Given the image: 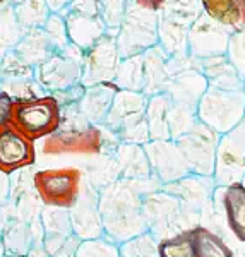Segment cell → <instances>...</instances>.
<instances>
[{
	"mask_svg": "<svg viewBox=\"0 0 245 257\" xmlns=\"http://www.w3.org/2000/svg\"><path fill=\"white\" fill-rule=\"evenodd\" d=\"M156 189H161V184L155 177L141 180L117 178L99 189L98 202L105 237L120 245L148 231L143 218V197Z\"/></svg>",
	"mask_w": 245,
	"mask_h": 257,
	"instance_id": "obj_1",
	"label": "cell"
},
{
	"mask_svg": "<svg viewBox=\"0 0 245 257\" xmlns=\"http://www.w3.org/2000/svg\"><path fill=\"white\" fill-rule=\"evenodd\" d=\"M122 143L115 132L105 125H88L81 128H59L41 139L40 151L43 156H99L115 155Z\"/></svg>",
	"mask_w": 245,
	"mask_h": 257,
	"instance_id": "obj_2",
	"label": "cell"
},
{
	"mask_svg": "<svg viewBox=\"0 0 245 257\" xmlns=\"http://www.w3.org/2000/svg\"><path fill=\"white\" fill-rule=\"evenodd\" d=\"M148 96L143 91L120 89L103 125L118 136L122 143L144 146L151 141L146 120Z\"/></svg>",
	"mask_w": 245,
	"mask_h": 257,
	"instance_id": "obj_3",
	"label": "cell"
},
{
	"mask_svg": "<svg viewBox=\"0 0 245 257\" xmlns=\"http://www.w3.org/2000/svg\"><path fill=\"white\" fill-rule=\"evenodd\" d=\"M11 123L36 143L59 131L62 123V108L53 94L14 99Z\"/></svg>",
	"mask_w": 245,
	"mask_h": 257,
	"instance_id": "obj_4",
	"label": "cell"
},
{
	"mask_svg": "<svg viewBox=\"0 0 245 257\" xmlns=\"http://www.w3.org/2000/svg\"><path fill=\"white\" fill-rule=\"evenodd\" d=\"M33 187L43 206L70 209L84 187V172L77 167L36 170L33 172Z\"/></svg>",
	"mask_w": 245,
	"mask_h": 257,
	"instance_id": "obj_5",
	"label": "cell"
},
{
	"mask_svg": "<svg viewBox=\"0 0 245 257\" xmlns=\"http://www.w3.org/2000/svg\"><path fill=\"white\" fill-rule=\"evenodd\" d=\"M197 120L218 134H225L245 120V94L240 89L207 86L196 108Z\"/></svg>",
	"mask_w": 245,
	"mask_h": 257,
	"instance_id": "obj_6",
	"label": "cell"
},
{
	"mask_svg": "<svg viewBox=\"0 0 245 257\" xmlns=\"http://www.w3.org/2000/svg\"><path fill=\"white\" fill-rule=\"evenodd\" d=\"M158 12L141 7L136 0H127L126 14L118 28L117 43L122 59L139 55L158 45Z\"/></svg>",
	"mask_w": 245,
	"mask_h": 257,
	"instance_id": "obj_7",
	"label": "cell"
},
{
	"mask_svg": "<svg viewBox=\"0 0 245 257\" xmlns=\"http://www.w3.org/2000/svg\"><path fill=\"white\" fill-rule=\"evenodd\" d=\"M161 189L178 199L182 211V225L187 231L202 225V216L213 201L216 182L213 177L189 173L175 182L163 184Z\"/></svg>",
	"mask_w": 245,
	"mask_h": 257,
	"instance_id": "obj_8",
	"label": "cell"
},
{
	"mask_svg": "<svg viewBox=\"0 0 245 257\" xmlns=\"http://www.w3.org/2000/svg\"><path fill=\"white\" fill-rule=\"evenodd\" d=\"M84 50L69 43L65 48L53 53L48 60L35 67V79L47 94L67 89L82 81Z\"/></svg>",
	"mask_w": 245,
	"mask_h": 257,
	"instance_id": "obj_9",
	"label": "cell"
},
{
	"mask_svg": "<svg viewBox=\"0 0 245 257\" xmlns=\"http://www.w3.org/2000/svg\"><path fill=\"white\" fill-rule=\"evenodd\" d=\"M143 218L148 231L158 242L185 231L182 225L180 202L175 196L163 189L144 194Z\"/></svg>",
	"mask_w": 245,
	"mask_h": 257,
	"instance_id": "obj_10",
	"label": "cell"
},
{
	"mask_svg": "<svg viewBox=\"0 0 245 257\" xmlns=\"http://www.w3.org/2000/svg\"><path fill=\"white\" fill-rule=\"evenodd\" d=\"M245 177V120L219 136L213 178L216 185L243 182Z\"/></svg>",
	"mask_w": 245,
	"mask_h": 257,
	"instance_id": "obj_11",
	"label": "cell"
},
{
	"mask_svg": "<svg viewBox=\"0 0 245 257\" xmlns=\"http://www.w3.org/2000/svg\"><path fill=\"white\" fill-rule=\"evenodd\" d=\"M219 136L221 134L197 120L192 128L175 139L182 155L189 163L190 172L197 175L213 177Z\"/></svg>",
	"mask_w": 245,
	"mask_h": 257,
	"instance_id": "obj_12",
	"label": "cell"
},
{
	"mask_svg": "<svg viewBox=\"0 0 245 257\" xmlns=\"http://www.w3.org/2000/svg\"><path fill=\"white\" fill-rule=\"evenodd\" d=\"M118 30L108 28L105 35L91 48L84 52V65H82V82L93 86L98 82L115 81L122 62L120 48L117 43Z\"/></svg>",
	"mask_w": 245,
	"mask_h": 257,
	"instance_id": "obj_13",
	"label": "cell"
},
{
	"mask_svg": "<svg viewBox=\"0 0 245 257\" xmlns=\"http://www.w3.org/2000/svg\"><path fill=\"white\" fill-rule=\"evenodd\" d=\"M144 151H146L149 165H151L153 177L158 178L161 185L175 182L178 178L192 173L180 148H178L177 141H149V143L144 144Z\"/></svg>",
	"mask_w": 245,
	"mask_h": 257,
	"instance_id": "obj_14",
	"label": "cell"
},
{
	"mask_svg": "<svg viewBox=\"0 0 245 257\" xmlns=\"http://www.w3.org/2000/svg\"><path fill=\"white\" fill-rule=\"evenodd\" d=\"M36 163L35 141L19 132L12 123L0 127V172L12 173Z\"/></svg>",
	"mask_w": 245,
	"mask_h": 257,
	"instance_id": "obj_15",
	"label": "cell"
},
{
	"mask_svg": "<svg viewBox=\"0 0 245 257\" xmlns=\"http://www.w3.org/2000/svg\"><path fill=\"white\" fill-rule=\"evenodd\" d=\"M99 190L93 185H84L77 202L69 209L74 235L81 240L105 237L101 214H99Z\"/></svg>",
	"mask_w": 245,
	"mask_h": 257,
	"instance_id": "obj_16",
	"label": "cell"
},
{
	"mask_svg": "<svg viewBox=\"0 0 245 257\" xmlns=\"http://www.w3.org/2000/svg\"><path fill=\"white\" fill-rule=\"evenodd\" d=\"M219 26L207 16L197 18L189 28V52L199 59L221 55L226 50L228 36Z\"/></svg>",
	"mask_w": 245,
	"mask_h": 257,
	"instance_id": "obj_17",
	"label": "cell"
},
{
	"mask_svg": "<svg viewBox=\"0 0 245 257\" xmlns=\"http://www.w3.org/2000/svg\"><path fill=\"white\" fill-rule=\"evenodd\" d=\"M40 221L43 226V247L52 257L74 235L69 209L43 206Z\"/></svg>",
	"mask_w": 245,
	"mask_h": 257,
	"instance_id": "obj_18",
	"label": "cell"
},
{
	"mask_svg": "<svg viewBox=\"0 0 245 257\" xmlns=\"http://www.w3.org/2000/svg\"><path fill=\"white\" fill-rule=\"evenodd\" d=\"M120 91V86L115 81L98 82V84L88 86L82 99L79 101L84 117L93 125H101L105 122L108 111H110L113 99Z\"/></svg>",
	"mask_w": 245,
	"mask_h": 257,
	"instance_id": "obj_19",
	"label": "cell"
},
{
	"mask_svg": "<svg viewBox=\"0 0 245 257\" xmlns=\"http://www.w3.org/2000/svg\"><path fill=\"white\" fill-rule=\"evenodd\" d=\"M207 86L209 84H207L206 76H201L196 70H185V72L170 76L165 93H168L177 105L197 108L199 99L202 98Z\"/></svg>",
	"mask_w": 245,
	"mask_h": 257,
	"instance_id": "obj_20",
	"label": "cell"
},
{
	"mask_svg": "<svg viewBox=\"0 0 245 257\" xmlns=\"http://www.w3.org/2000/svg\"><path fill=\"white\" fill-rule=\"evenodd\" d=\"M218 190L228 228L236 240L245 243V184L236 182L226 187L218 185Z\"/></svg>",
	"mask_w": 245,
	"mask_h": 257,
	"instance_id": "obj_21",
	"label": "cell"
},
{
	"mask_svg": "<svg viewBox=\"0 0 245 257\" xmlns=\"http://www.w3.org/2000/svg\"><path fill=\"white\" fill-rule=\"evenodd\" d=\"M12 50H14L26 64H30L31 67H36V65L43 64L45 60H48L50 57L53 55V53L59 52L41 26L31 28V30L21 33L19 40L16 41Z\"/></svg>",
	"mask_w": 245,
	"mask_h": 257,
	"instance_id": "obj_22",
	"label": "cell"
},
{
	"mask_svg": "<svg viewBox=\"0 0 245 257\" xmlns=\"http://www.w3.org/2000/svg\"><path fill=\"white\" fill-rule=\"evenodd\" d=\"M67 21L69 40L86 52L106 33L108 26L101 16H86L79 12H62Z\"/></svg>",
	"mask_w": 245,
	"mask_h": 257,
	"instance_id": "obj_23",
	"label": "cell"
},
{
	"mask_svg": "<svg viewBox=\"0 0 245 257\" xmlns=\"http://www.w3.org/2000/svg\"><path fill=\"white\" fill-rule=\"evenodd\" d=\"M170 57L165 53V50L156 45L144 52V89L143 93L146 96H153L158 93H165L167 84L170 81Z\"/></svg>",
	"mask_w": 245,
	"mask_h": 257,
	"instance_id": "obj_24",
	"label": "cell"
},
{
	"mask_svg": "<svg viewBox=\"0 0 245 257\" xmlns=\"http://www.w3.org/2000/svg\"><path fill=\"white\" fill-rule=\"evenodd\" d=\"M2 238L4 243H6L7 254L26 257L33 243L36 240H43V226H41L40 219L35 223H28L23 221V219L12 218L6 231H4Z\"/></svg>",
	"mask_w": 245,
	"mask_h": 257,
	"instance_id": "obj_25",
	"label": "cell"
},
{
	"mask_svg": "<svg viewBox=\"0 0 245 257\" xmlns=\"http://www.w3.org/2000/svg\"><path fill=\"white\" fill-rule=\"evenodd\" d=\"M115 161H117L120 178H151V165H149L148 155L144 151V146L132 143H120L115 151Z\"/></svg>",
	"mask_w": 245,
	"mask_h": 257,
	"instance_id": "obj_26",
	"label": "cell"
},
{
	"mask_svg": "<svg viewBox=\"0 0 245 257\" xmlns=\"http://www.w3.org/2000/svg\"><path fill=\"white\" fill-rule=\"evenodd\" d=\"M172 106H173V99L170 98L168 93H158L148 98L146 120H148L151 141L172 139L170 138V127H168V115Z\"/></svg>",
	"mask_w": 245,
	"mask_h": 257,
	"instance_id": "obj_27",
	"label": "cell"
},
{
	"mask_svg": "<svg viewBox=\"0 0 245 257\" xmlns=\"http://www.w3.org/2000/svg\"><path fill=\"white\" fill-rule=\"evenodd\" d=\"M158 45L165 50V53L170 59H178V55L189 50L187 26L167 18H160V23H158Z\"/></svg>",
	"mask_w": 245,
	"mask_h": 257,
	"instance_id": "obj_28",
	"label": "cell"
},
{
	"mask_svg": "<svg viewBox=\"0 0 245 257\" xmlns=\"http://www.w3.org/2000/svg\"><path fill=\"white\" fill-rule=\"evenodd\" d=\"M196 248V257H235L233 250L225 243V240L204 225L190 230Z\"/></svg>",
	"mask_w": 245,
	"mask_h": 257,
	"instance_id": "obj_29",
	"label": "cell"
},
{
	"mask_svg": "<svg viewBox=\"0 0 245 257\" xmlns=\"http://www.w3.org/2000/svg\"><path fill=\"white\" fill-rule=\"evenodd\" d=\"M50 7L47 0H23L18 6H14L16 21H18L21 31L40 28L50 16Z\"/></svg>",
	"mask_w": 245,
	"mask_h": 257,
	"instance_id": "obj_30",
	"label": "cell"
},
{
	"mask_svg": "<svg viewBox=\"0 0 245 257\" xmlns=\"http://www.w3.org/2000/svg\"><path fill=\"white\" fill-rule=\"evenodd\" d=\"M120 89L143 91L144 89V53L122 59L115 77Z\"/></svg>",
	"mask_w": 245,
	"mask_h": 257,
	"instance_id": "obj_31",
	"label": "cell"
},
{
	"mask_svg": "<svg viewBox=\"0 0 245 257\" xmlns=\"http://www.w3.org/2000/svg\"><path fill=\"white\" fill-rule=\"evenodd\" d=\"M201 4L207 18L221 26H235L242 21V12L235 0H201Z\"/></svg>",
	"mask_w": 245,
	"mask_h": 257,
	"instance_id": "obj_32",
	"label": "cell"
},
{
	"mask_svg": "<svg viewBox=\"0 0 245 257\" xmlns=\"http://www.w3.org/2000/svg\"><path fill=\"white\" fill-rule=\"evenodd\" d=\"M158 257H196L190 230L158 242Z\"/></svg>",
	"mask_w": 245,
	"mask_h": 257,
	"instance_id": "obj_33",
	"label": "cell"
},
{
	"mask_svg": "<svg viewBox=\"0 0 245 257\" xmlns=\"http://www.w3.org/2000/svg\"><path fill=\"white\" fill-rule=\"evenodd\" d=\"M35 77V67L26 64L12 48L7 50L0 64V81H18Z\"/></svg>",
	"mask_w": 245,
	"mask_h": 257,
	"instance_id": "obj_34",
	"label": "cell"
},
{
	"mask_svg": "<svg viewBox=\"0 0 245 257\" xmlns=\"http://www.w3.org/2000/svg\"><path fill=\"white\" fill-rule=\"evenodd\" d=\"M120 257H158V240L149 231L120 243Z\"/></svg>",
	"mask_w": 245,
	"mask_h": 257,
	"instance_id": "obj_35",
	"label": "cell"
},
{
	"mask_svg": "<svg viewBox=\"0 0 245 257\" xmlns=\"http://www.w3.org/2000/svg\"><path fill=\"white\" fill-rule=\"evenodd\" d=\"M161 18L189 26L196 21V0H167L160 11Z\"/></svg>",
	"mask_w": 245,
	"mask_h": 257,
	"instance_id": "obj_36",
	"label": "cell"
},
{
	"mask_svg": "<svg viewBox=\"0 0 245 257\" xmlns=\"http://www.w3.org/2000/svg\"><path fill=\"white\" fill-rule=\"evenodd\" d=\"M76 257H120V247L106 237L82 240L76 250Z\"/></svg>",
	"mask_w": 245,
	"mask_h": 257,
	"instance_id": "obj_37",
	"label": "cell"
},
{
	"mask_svg": "<svg viewBox=\"0 0 245 257\" xmlns=\"http://www.w3.org/2000/svg\"><path fill=\"white\" fill-rule=\"evenodd\" d=\"M41 28L45 30V33L48 35V38L52 40V43L55 45L57 50L65 48L70 43L67 21H65V16L62 12H50V16Z\"/></svg>",
	"mask_w": 245,
	"mask_h": 257,
	"instance_id": "obj_38",
	"label": "cell"
},
{
	"mask_svg": "<svg viewBox=\"0 0 245 257\" xmlns=\"http://www.w3.org/2000/svg\"><path fill=\"white\" fill-rule=\"evenodd\" d=\"M99 4V16L105 21L108 28L118 30L122 24L124 14H126L127 0H98Z\"/></svg>",
	"mask_w": 245,
	"mask_h": 257,
	"instance_id": "obj_39",
	"label": "cell"
},
{
	"mask_svg": "<svg viewBox=\"0 0 245 257\" xmlns=\"http://www.w3.org/2000/svg\"><path fill=\"white\" fill-rule=\"evenodd\" d=\"M86 88H88V86L81 81V82H77V84L70 86L67 89L57 91V93H53V96L57 98V101H59V105L62 108V106H67V105H72V103L81 101L86 93Z\"/></svg>",
	"mask_w": 245,
	"mask_h": 257,
	"instance_id": "obj_40",
	"label": "cell"
},
{
	"mask_svg": "<svg viewBox=\"0 0 245 257\" xmlns=\"http://www.w3.org/2000/svg\"><path fill=\"white\" fill-rule=\"evenodd\" d=\"M62 12H79L86 16H99V4L98 0H70L67 9Z\"/></svg>",
	"mask_w": 245,
	"mask_h": 257,
	"instance_id": "obj_41",
	"label": "cell"
},
{
	"mask_svg": "<svg viewBox=\"0 0 245 257\" xmlns=\"http://www.w3.org/2000/svg\"><path fill=\"white\" fill-rule=\"evenodd\" d=\"M12 99L6 91H0V127L11 122V110H12Z\"/></svg>",
	"mask_w": 245,
	"mask_h": 257,
	"instance_id": "obj_42",
	"label": "cell"
},
{
	"mask_svg": "<svg viewBox=\"0 0 245 257\" xmlns=\"http://www.w3.org/2000/svg\"><path fill=\"white\" fill-rule=\"evenodd\" d=\"M81 242H82L81 238L76 237V235H72V237H70L52 257H76V250Z\"/></svg>",
	"mask_w": 245,
	"mask_h": 257,
	"instance_id": "obj_43",
	"label": "cell"
},
{
	"mask_svg": "<svg viewBox=\"0 0 245 257\" xmlns=\"http://www.w3.org/2000/svg\"><path fill=\"white\" fill-rule=\"evenodd\" d=\"M11 189H12V175L0 172V206L9 202Z\"/></svg>",
	"mask_w": 245,
	"mask_h": 257,
	"instance_id": "obj_44",
	"label": "cell"
},
{
	"mask_svg": "<svg viewBox=\"0 0 245 257\" xmlns=\"http://www.w3.org/2000/svg\"><path fill=\"white\" fill-rule=\"evenodd\" d=\"M26 257H50L47 248L43 247V240H36L33 243V247L30 248V252L26 254Z\"/></svg>",
	"mask_w": 245,
	"mask_h": 257,
	"instance_id": "obj_45",
	"label": "cell"
},
{
	"mask_svg": "<svg viewBox=\"0 0 245 257\" xmlns=\"http://www.w3.org/2000/svg\"><path fill=\"white\" fill-rule=\"evenodd\" d=\"M136 2H138L141 7H144V9L160 12L161 9H163V6H165L167 0H136Z\"/></svg>",
	"mask_w": 245,
	"mask_h": 257,
	"instance_id": "obj_46",
	"label": "cell"
},
{
	"mask_svg": "<svg viewBox=\"0 0 245 257\" xmlns=\"http://www.w3.org/2000/svg\"><path fill=\"white\" fill-rule=\"evenodd\" d=\"M47 2L52 12H62L64 9H67L70 0H47Z\"/></svg>",
	"mask_w": 245,
	"mask_h": 257,
	"instance_id": "obj_47",
	"label": "cell"
},
{
	"mask_svg": "<svg viewBox=\"0 0 245 257\" xmlns=\"http://www.w3.org/2000/svg\"><path fill=\"white\" fill-rule=\"evenodd\" d=\"M7 50H9V45H7L2 38H0V64H2V59H4V55L7 53Z\"/></svg>",
	"mask_w": 245,
	"mask_h": 257,
	"instance_id": "obj_48",
	"label": "cell"
},
{
	"mask_svg": "<svg viewBox=\"0 0 245 257\" xmlns=\"http://www.w3.org/2000/svg\"><path fill=\"white\" fill-rule=\"evenodd\" d=\"M236 2V6H238V9L240 12H242V19L245 18V0H235Z\"/></svg>",
	"mask_w": 245,
	"mask_h": 257,
	"instance_id": "obj_49",
	"label": "cell"
},
{
	"mask_svg": "<svg viewBox=\"0 0 245 257\" xmlns=\"http://www.w3.org/2000/svg\"><path fill=\"white\" fill-rule=\"evenodd\" d=\"M7 255V248H6V243H4V238L0 237V257H6Z\"/></svg>",
	"mask_w": 245,
	"mask_h": 257,
	"instance_id": "obj_50",
	"label": "cell"
},
{
	"mask_svg": "<svg viewBox=\"0 0 245 257\" xmlns=\"http://www.w3.org/2000/svg\"><path fill=\"white\" fill-rule=\"evenodd\" d=\"M9 2L12 4V6H18V4H21L23 0H9Z\"/></svg>",
	"mask_w": 245,
	"mask_h": 257,
	"instance_id": "obj_51",
	"label": "cell"
},
{
	"mask_svg": "<svg viewBox=\"0 0 245 257\" xmlns=\"http://www.w3.org/2000/svg\"><path fill=\"white\" fill-rule=\"evenodd\" d=\"M6 257H24V255H14V254H7Z\"/></svg>",
	"mask_w": 245,
	"mask_h": 257,
	"instance_id": "obj_52",
	"label": "cell"
},
{
	"mask_svg": "<svg viewBox=\"0 0 245 257\" xmlns=\"http://www.w3.org/2000/svg\"><path fill=\"white\" fill-rule=\"evenodd\" d=\"M243 184H245V177H243Z\"/></svg>",
	"mask_w": 245,
	"mask_h": 257,
	"instance_id": "obj_53",
	"label": "cell"
},
{
	"mask_svg": "<svg viewBox=\"0 0 245 257\" xmlns=\"http://www.w3.org/2000/svg\"><path fill=\"white\" fill-rule=\"evenodd\" d=\"M243 257H245V255H243Z\"/></svg>",
	"mask_w": 245,
	"mask_h": 257,
	"instance_id": "obj_54",
	"label": "cell"
}]
</instances>
